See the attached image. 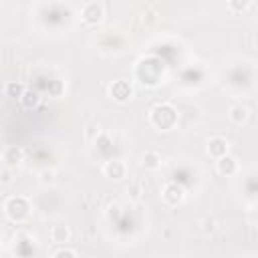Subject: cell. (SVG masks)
Wrapping results in <instances>:
<instances>
[{
    "mask_svg": "<svg viewBox=\"0 0 258 258\" xmlns=\"http://www.w3.org/2000/svg\"><path fill=\"white\" fill-rule=\"evenodd\" d=\"M151 123L157 127V129H171L175 123H177V113L175 109L169 105V103H161V105H155L151 109Z\"/></svg>",
    "mask_w": 258,
    "mask_h": 258,
    "instance_id": "6da1fadb",
    "label": "cell"
},
{
    "mask_svg": "<svg viewBox=\"0 0 258 258\" xmlns=\"http://www.w3.org/2000/svg\"><path fill=\"white\" fill-rule=\"evenodd\" d=\"M4 214L12 222H22L30 216V204L24 196H12L4 202Z\"/></svg>",
    "mask_w": 258,
    "mask_h": 258,
    "instance_id": "7a4b0ae2",
    "label": "cell"
},
{
    "mask_svg": "<svg viewBox=\"0 0 258 258\" xmlns=\"http://www.w3.org/2000/svg\"><path fill=\"white\" fill-rule=\"evenodd\" d=\"M103 16H105V6H103V2H87V4L83 6V10H81V18H83V22H87V24H97V22L103 20Z\"/></svg>",
    "mask_w": 258,
    "mask_h": 258,
    "instance_id": "3957f363",
    "label": "cell"
},
{
    "mask_svg": "<svg viewBox=\"0 0 258 258\" xmlns=\"http://www.w3.org/2000/svg\"><path fill=\"white\" fill-rule=\"evenodd\" d=\"M109 95H111L117 103H127V101L133 97V87H131L127 81L119 79V81H113V83L109 85Z\"/></svg>",
    "mask_w": 258,
    "mask_h": 258,
    "instance_id": "277c9868",
    "label": "cell"
},
{
    "mask_svg": "<svg viewBox=\"0 0 258 258\" xmlns=\"http://www.w3.org/2000/svg\"><path fill=\"white\" fill-rule=\"evenodd\" d=\"M22 159H24V151H22V147H18V145H6V147L2 149V161H4V167H16V165L22 163Z\"/></svg>",
    "mask_w": 258,
    "mask_h": 258,
    "instance_id": "5b68a950",
    "label": "cell"
},
{
    "mask_svg": "<svg viewBox=\"0 0 258 258\" xmlns=\"http://www.w3.org/2000/svg\"><path fill=\"white\" fill-rule=\"evenodd\" d=\"M103 173H105L109 179L119 181V179H123V177H125L127 167H125V163H123L121 159H109V161L105 163V167H103Z\"/></svg>",
    "mask_w": 258,
    "mask_h": 258,
    "instance_id": "8992f818",
    "label": "cell"
},
{
    "mask_svg": "<svg viewBox=\"0 0 258 258\" xmlns=\"http://www.w3.org/2000/svg\"><path fill=\"white\" fill-rule=\"evenodd\" d=\"M161 196H163V200H165L169 206H177V204H181V202H183L185 191H183V187H181V185H177V183H167V185L163 187Z\"/></svg>",
    "mask_w": 258,
    "mask_h": 258,
    "instance_id": "52a82bcc",
    "label": "cell"
},
{
    "mask_svg": "<svg viewBox=\"0 0 258 258\" xmlns=\"http://www.w3.org/2000/svg\"><path fill=\"white\" fill-rule=\"evenodd\" d=\"M208 153H210L212 157H216V159L228 155V141H226L224 137H220V135L212 137V139L208 141Z\"/></svg>",
    "mask_w": 258,
    "mask_h": 258,
    "instance_id": "ba28073f",
    "label": "cell"
},
{
    "mask_svg": "<svg viewBox=\"0 0 258 258\" xmlns=\"http://www.w3.org/2000/svg\"><path fill=\"white\" fill-rule=\"evenodd\" d=\"M216 169H218V173H222V175H234L236 169H238V161H236V157H232V155H224V157H220V159L216 161Z\"/></svg>",
    "mask_w": 258,
    "mask_h": 258,
    "instance_id": "9c48e42d",
    "label": "cell"
},
{
    "mask_svg": "<svg viewBox=\"0 0 258 258\" xmlns=\"http://www.w3.org/2000/svg\"><path fill=\"white\" fill-rule=\"evenodd\" d=\"M50 238H52V242H56V244H64V242H69V240H71V230H69V226H64V224L52 226V230H50Z\"/></svg>",
    "mask_w": 258,
    "mask_h": 258,
    "instance_id": "30bf717a",
    "label": "cell"
},
{
    "mask_svg": "<svg viewBox=\"0 0 258 258\" xmlns=\"http://www.w3.org/2000/svg\"><path fill=\"white\" fill-rule=\"evenodd\" d=\"M141 165L145 167V169H157L159 165H161V157H159V153L157 151H145L143 153V157H141Z\"/></svg>",
    "mask_w": 258,
    "mask_h": 258,
    "instance_id": "8fae6325",
    "label": "cell"
},
{
    "mask_svg": "<svg viewBox=\"0 0 258 258\" xmlns=\"http://www.w3.org/2000/svg\"><path fill=\"white\" fill-rule=\"evenodd\" d=\"M228 115H230V119H232L234 123L242 125V123H246V119H248V109H246L244 105H232L230 111H228Z\"/></svg>",
    "mask_w": 258,
    "mask_h": 258,
    "instance_id": "7c38bea8",
    "label": "cell"
},
{
    "mask_svg": "<svg viewBox=\"0 0 258 258\" xmlns=\"http://www.w3.org/2000/svg\"><path fill=\"white\" fill-rule=\"evenodd\" d=\"M4 93H6V97H12V99H22V97H24V93H26V89H24V85H22V83L10 81V83H6Z\"/></svg>",
    "mask_w": 258,
    "mask_h": 258,
    "instance_id": "4fadbf2b",
    "label": "cell"
},
{
    "mask_svg": "<svg viewBox=\"0 0 258 258\" xmlns=\"http://www.w3.org/2000/svg\"><path fill=\"white\" fill-rule=\"evenodd\" d=\"M20 101H22V105H24L26 109H32V107H36V105H38L40 97H38V93H34V91H26V93H24V97H22Z\"/></svg>",
    "mask_w": 258,
    "mask_h": 258,
    "instance_id": "5bb4252c",
    "label": "cell"
},
{
    "mask_svg": "<svg viewBox=\"0 0 258 258\" xmlns=\"http://www.w3.org/2000/svg\"><path fill=\"white\" fill-rule=\"evenodd\" d=\"M248 6H250L248 0H230L228 2V10H232V12H244V10H248Z\"/></svg>",
    "mask_w": 258,
    "mask_h": 258,
    "instance_id": "9a60e30c",
    "label": "cell"
},
{
    "mask_svg": "<svg viewBox=\"0 0 258 258\" xmlns=\"http://www.w3.org/2000/svg\"><path fill=\"white\" fill-rule=\"evenodd\" d=\"M40 181L42 183H54L56 181V171L54 169H42L40 171Z\"/></svg>",
    "mask_w": 258,
    "mask_h": 258,
    "instance_id": "2e32d148",
    "label": "cell"
},
{
    "mask_svg": "<svg viewBox=\"0 0 258 258\" xmlns=\"http://www.w3.org/2000/svg\"><path fill=\"white\" fill-rule=\"evenodd\" d=\"M52 258H77V252L75 250H69V248H60L52 254Z\"/></svg>",
    "mask_w": 258,
    "mask_h": 258,
    "instance_id": "e0dca14e",
    "label": "cell"
},
{
    "mask_svg": "<svg viewBox=\"0 0 258 258\" xmlns=\"http://www.w3.org/2000/svg\"><path fill=\"white\" fill-rule=\"evenodd\" d=\"M62 89H64V87H62V83H60V81H52V83H50V87H48V93H50L52 97H60Z\"/></svg>",
    "mask_w": 258,
    "mask_h": 258,
    "instance_id": "ac0fdd59",
    "label": "cell"
},
{
    "mask_svg": "<svg viewBox=\"0 0 258 258\" xmlns=\"http://www.w3.org/2000/svg\"><path fill=\"white\" fill-rule=\"evenodd\" d=\"M10 181H12L10 167H2V171H0V183H2V185H8Z\"/></svg>",
    "mask_w": 258,
    "mask_h": 258,
    "instance_id": "d6986e66",
    "label": "cell"
},
{
    "mask_svg": "<svg viewBox=\"0 0 258 258\" xmlns=\"http://www.w3.org/2000/svg\"><path fill=\"white\" fill-rule=\"evenodd\" d=\"M214 224H216V222H214L212 218H206V220L202 222V226H204L202 230H204V232H212V230H214Z\"/></svg>",
    "mask_w": 258,
    "mask_h": 258,
    "instance_id": "ffe728a7",
    "label": "cell"
}]
</instances>
